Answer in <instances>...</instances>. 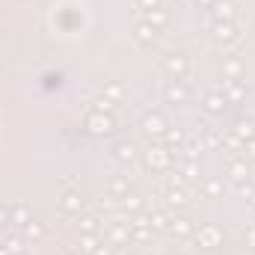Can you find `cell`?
<instances>
[{"mask_svg": "<svg viewBox=\"0 0 255 255\" xmlns=\"http://www.w3.org/2000/svg\"><path fill=\"white\" fill-rule=\"evenodd\" d=\"M250 205H253V208H255V190L250 193Z\"/></svg>", "mask_w": 255, "mask_h": 255, "instance_id": "47", "label": "cell"}, {"mask_svg": "<svg viewBox=\"0 0 255 255\" xmlns=\"http://www.w3.org/2000/svg\"><path fill=\"white\" fill-rule=\"evenodd\" d=\"M211 30H214V39H217V42H235V39H238L235 21H214Z\"/></svg>", "mask_w": 255, "mask_h": 255, "instance_id": "8", "label": "cell"}, {"mask_svg": "<svg viewBox=\"0 0 255 255\" xmlns=\"http://www.w3.org/2000/svg\"><path fill=\"white\" fill-rule=\"evenodd\" d=\"M65 255H80V250H68Z\"/></svg>", "mask_w": 255, "mask_h": 255, "instance_id": "48", "label": "cell"}, {"mask_svg": "<svg viewBox=\"0 0 255 255\" xmlns=\"http://www.w3.org/2000/svg\"><path fill=\"white\" fill-rule=\"evenodd\" d=\"M60 208H63V214H80V208H83L80 190H65L63 199H60Z\"/></svg>", "mask_w": 255, "mask_h": 255, "instance_id": "12", "label": "cell"}, {"mask_svg": "<svg viewBox=\"0 0 255 255\" xmlns=\"http://www.w3.org/2000/svg\"><path fill=\"white\" fill-rule=\"evenodd\" d=\"M169 163H172V151H169V148L154 145V148L145 151V166H148V169H154V172H166Z\"/></svg>", "mask_w": 255, "mask_h": 255, "instance_id": "2", "label": "cell"}, {"mask_svg": "<svg viewBox=\"0 0 255 255\" xmlns=\"http://www.w3.org/2000/svg\"><path fill=\"white\" fill-rule=\"evenodd\" d=\"M122 208H128V211H142V199L133 196V193H128L125 202H122Z\"/></svg>", "mask_w": 255, "mask_h": 255, "instance_id": "34", "label": "cell"}, {"mask_svg": "<svg viewBox=\"0 0 255 255\" xmlns=\"http://www.w3.org/2000/svg\"><path fill=\"white\" fill-rule=\"evenodd\" d=\"M107 238H110L113 244H128L130 226H128V223H110V226H107Z\"/></svg>", "mask_w": 255, "mask_h": 255, "instance_id": "17", "label": "cell"}, {"mask_svg": "<svg viewBox=\"0 0 255 255\" xmlns=\"http://www.w3.org/2000/svg\"><path fill=\"white\" fill-rule=\"evenodd\" d=\"M92 110H98V113H113L116 110V101H110V98H95V104H92Z\"/></svg>", "mask_w": 255, "mask_h": 255, "instance_id": "30", "label": "cell"}, {"mask_svg": "<svg viewBox=\"0 0 255 255\" xmlns=\"http://www.w3.org/2000/svg\"><path fill=\"white\" fill-rule=\"evenodd\" d=\"M45 235V226L39 223V220H30L27 226H24V238H30V241H39Z\"/></svg>", "mask_w": 255, "mask_h": 255, "instance_id": "25", "label": "cell"}, {"mask_svg": "<svg viewBox=\"0 0 255 255\" xmlns=\"http://www.w3.org/2000/svg\"><path fill=\"white\" fill-rule=\"evenodd\" d=\"M247 247H253V250H255V226L247 229Z\"/></svg>", "mask_w": 255, "mask_h": 255, "instance_id": "43", "label": "cell"}, {"mask_svg": "<svg viewBox=\"0 0 255 255\" xmlns=\"http://www.w3.org/2000/svg\"><path fill=\"white\" fill-rule=\"evenodd\" d=\"M202 136H205V139H202V145H205V148H220V145H223V136H220L214 128H208Z\"/></svg>", "mask_w": 255, "mask_h": 255, "instance_id": "26", "label": "cell"}, {"mask_svg": "<svg viewBox=\"0 0 255 255\" xmlns=\"http://www.w3.org/2000/svg\"><path fill=\"white\" fill-rule=\"evenodd\" d=\"M193 3H196L199 9H211V6H214V0H193Z\"/></svg>", "mask_w": 255, "mask_h": 255, "instance_id": "45", "label": "cell"}, {"mask_svg": "<svg viewBox=\"0 0 255 255\" xmlns=\"http://www.w3.org/2000/svg\"><path fill=\"white\" fill-rule=\"evenodd\" d=\"M92 255H110V250H107V247H98V250H95Z\"/></svg>", "mask_w": 255, "mask_h": 255, "instance_id": "46", "label": "cell"}, {"mask_svg": "<svg viewBox=\"0 0 255 255\" xmlns=\"http://www.w3.org/2000/svg\"><path fill=\"white\" fill-rule=\"evenodd\" d=\"M113 199H116V196H110V199H101V202H98V208H101V211H116V202H113Z\"/></svg>", "mask_w": 255, "mask_h": 255, "instance_id": "40", "label": "cell"}, {"mask_svg": "<svg viewBox=\"0 0 255 255\" xmlns=\"http://www.w3.org/2000/svg\"><path fill=\"white\" fill-rule=\"evenodd\" d=\"M223 145H229L232 151H244V139H238L235 133H229V136H223Z\"/></svg>", "mask_w": 255, "mask_h": 255, "instance_id": "37", "label": "cell"}, {"mask_svg": "<svg viewBox=\"0 0 255 255\" xmlns=\"http://www.w3.org/2000/svg\"><path fill=\"white\" fill-rule=\"evenodd\" d=\"M169 232H172L175 238H190L193 235V220H187V217H175V220L169 223Z\"/></svg>", "mask_w": 255, "mask_h": 255, "instance_id": "20", "label": "cell"}, {"mask_svg": "<svg viewBox=\"0 0 255 255\" xmlns=\"http://www.w3.org/2000/svg\"><path fill=\"white\" fill-rule=\"evenodd\" d=\"M154 36H157V30H154L148 21H139V24L133 27V39H136L142 48H151V45H154Z\"/></svg>", "mask_w": 255, "mask_h": 255, "instance_id": "10", "label": "cell"}, {"mask_svg": "<svg viewBox=\"0 0 255 255\" xmlns=\"http://www.w3.org/2000/svg\"><path fill=\"white\" fill-rule=\"evenodd\" d=\"M166 119H163V113H157V110H151V113H145L142 116V130L148 133V136H163L166 133Z\"/></svg>", "mask_w": 255, "mask_h": 255, "instance_id": "5", "label": "cell"}, {"mask_svg": "<svg viewBox=\"0 0 255 255\" xmlns=\"http://www.w3.org/2000/svg\"><path fill=\"white\" fill-rule=\"evenodd\" d=\"M211 18L214 21H235V3L232 0H214Z\"/></svg>", "mask_w": 255, "mask_h": 255, "instance_id": "13", "label": "cell"}, {"mask_svg": "<svg viewBox=\"0 0 255 255\" xmlns=\"http://www.w3.org/2000/svg\"><path fill=\"white\" fill-rule=\"evenodd\" d=\"M226 107H229V98H226L223 92H208V95H205V110H208L211 116H223Z\"/></svg>", "mask_w": 255, "mask_h": 255, "instance_id": "11", "label": "cell"}, {"mask_svg": "<svg viewBox=\"0 0 255 255\" xmlns=\"http://www.w3.org/2000/svg\"><path fill=\"white\" fill-rule=\"evenodd\" d=\"M136 3H139V9H145V12H148V9H157V6H160V0H136Z\"/></svg>", "mask_w": 255, "mask_h": 255, "instance_id": "41", "label": "cell"}, {"mask_svg": "<svg viewBox=\"0 0 255 255\" xmlns=\"http://www.w3.org/2000/svg\"><path fill=\"white\" fill-rule=\"evenodd\" d=\"M255 187L253 184H247V181H244V184H238V193H241V196H247V199H250V193H253Z\"/></svg>", "mask_w": 255, "mask_h": 255, "instance_id": "42", "label": "cell"}, {"mask_svg": "<svg viewBox=\"0 0 255 255\" xmlns=\"http://www.w3.org/2000/svg\"><path fill=\"white\" fill-rule=\"evenodd\" d=\"M0 255H9V250H6V247H0Z\"/></svg>", "mask_w": 255, "mask_h": 255, "instance_id": "49", "label": "cell"}, {"mask_svg": "<svg viewBox=\"0 0 255 255\" xmlns=\"http://www.w3.org/2000/svg\"><path fill=\"white\" fill-rule=\"evenodd\" d=\"M3 247L9 250V255H21V253H24V244H21V238H9Z\"/></svg>", "mask_w": 255, "mask_h": 255, "instance_id": "35", "label": "cell"}, {"mask_svg": "<svg viewBox=\"0 0 255 255\" xmlns=\"http://www.w3.org/2000/svg\"><path fill=\"white\" fill-rule=\"evenodd\" d=\"M238 139H244V142H250L255 139V122H247V119H238L235 122V130H232Z\"/></svg>", "mask_w": 255, "mask_h": 255, "instance_id": "21", "label": "cell"}, {"mask_svg": "<svg viewBox=\"0 0 255 255\" xmlns=\"http://www.w3.org/2000/svg\"><path fill=\"white\" fill-rule=\"evenodd\" d=\"M229 178L232 181H238V184H244L247 178H250V166H247V160H229Z\"/></svg>", "mask_w": 255, "mask_h": 255, "instance_id": "15", "label": "cell"}, {"mask_svg": "<svg viewBox=\"0 0 255 255\" xmlns=\"http://www.w3.org/2000/svg\"><path fill=\"white\" fill-rule=\"evenodd\" d=\"M184 151H187V160H199V157H202V151H205V145H202V139H199V142H187V148H184Z\"/></svg>", "mask_w": 255, "mask_h": 255, "instance_id": "32", "label": "cell"}, {"mask_svg": "<svg viewBox=\"0 0 255 255\" xmlns=\"http://www.w3.org/2000/svg\"><path fill=\"white\" fill-rule=\"evenodd\" d=\"M145 21H148L154 30H160V27H166V24H169V9H163V6L148 9V12H145Z\"/></svg>", "mask_w": 255, "mask_h": 255, "instance_id": "19", "label": "cell"}, {"mask_svg": "<svg viewBox=\"0 0 255 255\" xmlns=\"http://www.w3.org/2000/svg\"><path fill=\"white\" fill-rule=\"evenodd\" d=\"M223 95L229 98V104H238L247 98V83L244 80H223Z\"/></svg>", "mask_w": 255, "mask_h": 255, "instance_id": "7", "label": "cell"}, {"mask_svg": "<svg viewBox=\"0 0 255 255\" xmlns=\"http://www.w3.org/2000/svg\"><path fill=\"white\" fill-rule=\"evenodd\" d=\"M107 187H110V193H113L116 199H125L128 193H130V178H128V175H113V178L107 181Z\"/></svg>", "mask_w": 255, "mask_h": 255, "instance_id": "18", "label": "cell"}, {"mask_svg": "<svg viewBox=\"0 0 255 255\" xmlns=\"http://www.w3.org/2000/svg\"><path fill=\"white\" fill-rule=\"evenodd\" d=\"M151 235H154V232H151V226H139V229H133V226H130V238H133V241H139V244L151 241Z\"/></svg>", "mask_w": 255, "mask_h": 255, "instance_id": "28", "label": "cell"}, {"mask_svg": "<svg viewBox=\"0 0 255 255\" xmlns=\"http://www.w3.org/2000/svg\"><path fill=\"white\" fill-rule=\"evenodd\" d=\"M196 241H199V247L214 250V247H220V244H223V229H220L217 223H205V226H199Z\"/></svg>", "mask_w": 255, "mask_h": 255, "instance_id": "3", "label": "cell"}, {"mask_svg": "<svg viewBox=\"0 0 255 255\" xmlns=\"http://www.w3.org/2000/svg\"><path fill=\"white\" fill-rule=\"evenodd\" d=\"M163 68H166V74H169L172 80H181V77L190 71V60H187L184 54H169V57L163 60Z\"/></svg>", "mask_w": 255, "mask_h": 255, "instance_id": "4", "label": "cell"}, {"mask_svg": "<svg viewBox=\"0 0 255 255\" xmlns=\"http://www.w3.org/2000/svg\"><path fill=\"white\" fill-rule=\"evenodd\" d=\"M148 226H151V232H160V229H169V220H166V214L151 211L148 214Z\"/></svg>", "mask_w": 255, "mask_h": 255, "instance_id": "24", "label": "cell"}, {"mask_svg": "<svg viewBox=\"0 0 255 255\" xmlns=\"http://www.w3.org/2000/svg\"><path fill=\"white\" fill-rule=\"evenodd\" d=\"M184 184H187V178L181 172H169V187H184Z\"/></svg>", "mask_w": 255, "mask_h": 255, "instance_id": "38", "label": "cell"}, {"mask_svg": "<svg viewBox=\"0 0 255 255\" xmlns=\"http://www.w3.org/2000/svg\"><path fill=\"white\" fill-rule=\"evenodd\" d=\"M202 190L208 193V196H223L226 187H223V181H220V178H208V181L202 184Z\"/></svg>", "mask_w": 255, "mask_h": 255, "instance_id": "29", "label": "cell"}, {"mask_svg": "<svg viewBox=\"0 0 255 255\" xmlns=\"http://www.w3.org/2000/svg\"><path fill=\"white\" fill-rule=\"evenodd\" d=\"M166 205L169 208H184L187 205V193L181 190V187H169L166 190Z\"/></svg>", "mask_w": 255, "mask_h": 255, "instance_id": "22", "label": "cell"}, {"mask_svg": "<svg viewBox=\"0 0 255 255\" xmlns=\"http://www.w3.org/2000/svg\"><path fill=\"white\" fill-rule=\"evenodd\" d=\"M6 223H9V208L0 205V226H6Z\"/></svg>", "mask_w": 255, "mask_h": 255, "instance_id": "44", "label": "cell"}, {"mask_svg": "<svg viewBox=\"0 0 255 255\" xmlns=\"http://www.w3.org/2000/svg\"><path fill=\"white\" fill-rule=\"evenodd\" d=\"M30 220H33V211H30L27 205H12V208H9V223H15V226L24 229Z\"/></svg>", "mask_w": 255, "mask_h": 255, "instance_id": "16", "label": "cell"}, {"mask_svg": "<svg viewBox=\"0 0 255 255\" xmlns=\"http://www.w3.org/2000/svg\"><path fill=\"white\" fill-rule=\"evenodd\" d=\"M80 232L83 235H98V217H83L80 220Z\"/></svg>", "mask_w": 255, "mask_h": 255, "instance_id": "31", "label": "cell"}, {"mask_svg": "<svg viewBox=\"0 0 255 255\" xmlns=\"http://www.w3.org/2000/svg\"><path fill=\"white\" fill-rule=\"evenodd\" d=\"M163 95H166V101H169V104H187L190 89H187L181 80H169V83H166V89H163Z\"/></svg>", "mask_w": 255, "mask_h": 255, "instance_id": "6", "label": "cell"}, {"mask_svg": "<svg viewBox=\"0 0 255 255\" xmlns=\"http://www.w3.org/2000/svg\"><path fill=\"white\" fill-rule=\"evenodd\" d=\"M104 98H110V101H113V98H122V83H119V80H113V83L104 89Z\"/></svg>", "mask_w": 255, "mask_h": 255, "instance_id": "36", "label": "cell"}, {"mask_svg": "<svg viewBox=\"0 0 255 255\" xmlns=\"http://www.w3.org/2000/svg\"><path fill=\"white\" fill-rule=\"evenodd\" d=\"M181 175H184L187 181L199 178V160H187V163H184V169H181Z\"/></svg>", "mask_w": 255, "mask_h": 255, "instance_id": "33", "label": "cell"}, {"mask_svg": "<svg viewBox=\"0 0 255 255\" xmlns=\"http://www.w3.org/2000/svg\"><path fill=\"white\" fill-rule=\"evenodd\" d=\"M163 136H166V142H169L172 148H175V145H184V130H181V128H166Z\"/></svg>", "mask_w": 255, "mask_h": 255, "instance_id": "27", "label": "cell"}, {"mask_svg": "<svg viewBox=\"0 0 255 255\" xmlns=\"http://www.w3.org/2000/svg\"><path fill=\"white\" fill-rule=\"evenodd\" d=\"M244 71H247V65H244L241 57H226V60H223V74H226V80H241Z\"/></svg>", "mask_w": 255, "mask_h": 255, "instance_id": "14", "label": "cell"}, {"mask_svg": "<svg viewBox=\"0 0 255 255\" xmlns=\"http://www.w3.org/2000/svg\"><path fill=\"white\" fill-rule=\"evenodd\" d=\"M98 247H101V244H98V235H83L77 250H80V255H92Z\"/></svg>", "mask_w": 255, "mask_h": 255, "instance_id": "23", "label": "cell"}, {"mask_svg": "<svg viewBox=\"0 0 255 255\" xmlns=\"http://www.w3.org/2000/svg\"><path fill=\"white\" fill-rule=\"evenodd\" d=\"M83 128L92 133V136H107L116 130V122H113V113H98V110H89L86 119H83Z\"/></svg>", "mask_w": 255, "mask_h": 255, "instance_id": "1", "label": "cell"}, {"mask_svg": "<svg viewBox=\"0 0 255 255\" xmlns=\"http://www.w3.org/2000/svg\"><path fill=\"white\" fill-rule=\"evenodd\" d=\"M113 157H116L119 163H133V160H136V145H133L130 139H119V142L113 145Z\"/></svg>", "mask_w": 255, "mask_h": 255, "instance_id": "9", "label": "cell"}, {"mask_svg": "<svg viewBox=\"0 0 255 255\" xmlns=\"http://www.w3.org/2000/svg\"><path fill=\"white\" fill-rule=\"evenodd\" d=\"M244 160H255V139L244 142Z\"/></svg>", "mask_w": 255, "mask_h": 255, "instance_id": "39", "label": "cell"}]
</instances>
